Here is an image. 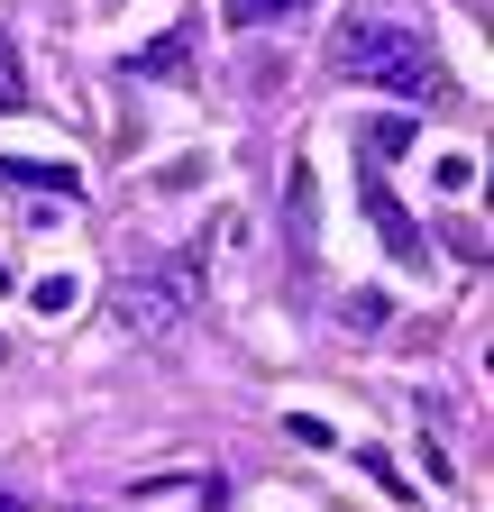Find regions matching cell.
<instances>
[{
    "label": "cell",
    "mask_w": 494,
    "mask_h": 512,
    "mask_svg": "<svg viewBox=\"0 0 494 512\" xmlns=\"http://www.w3.org/2000/svg\"><path fill=\"white\" fill-rule=\"evenodd\" d=\"M339 74L366 83V92H394V101L449 92V74H440V55H430V37H412L403 19H357V28L339 37Z\"/></svg>",
    "instance_id": "obj_1"
},
{
    "label": "cell",
    "mask_w": 494,
    "mask_h": 512,
    "mask_svg": "<svg viewBox=\"0 0 494 512\" xmlns=\"http://www.w3.org/2000/svg\"><path fill=\"white\" fill-rule=\"evenodd\" d=\"M193 302H202V266L193 256H147V266H129L110 284V330H129V339H147V330H174V320H193Z\"/></svg>",
    "instance_id": "obj_2"
},
{
    "label": "cell",
    "mask_w": 494,
    "mask_h": 512,
    "mask_svg": "<svg viewBox=\"0 0 494 512\" xmlns=\"http://www.w3.org/2000/svg\"><path fill=\"white\" fill-rule=\"evenodd\" d=\"M357 211H366V229L385 238V256H394V266H430V238H421V220L403 211V192H394L376 165H366V183H357Z\"/></svg>",
    "instance_id": "obj_3"
},
{
    "label": "cell",
    "mask_w": 494,
    "mask_h": 512,
    "mask_svg": "<svg viewBox=\"0 0 494 512\" xmlns=\"http://www.w3.org/2000/svg\"><path fill=\"white\" fill-rule=\"evenodd\" d=\"M0 183L37 192V202H83V174L74 165H46V156H0Z\"/></svg>",
    "instance_id": "obj_4"
},
{
    "label": "cell",
    "mask_w": 494,
    "mask_h": 512,
    "mask_svg": "<svg viewBox=\"0 0 494 512\" xmlns=\"http://www.w3.org/2000/svg\"><path fill=\"white\" fill-rule=\"evenodd\" d=\"M129 74H156V83H183V74H193V37H156V46H138V55H129Z\"/></svg>",
    "instance_id": "obj_5"
},
{
    "label": "cell",
    "mask_w": 494,
    "mask_h": 512,
    "mask_svg": "<svg viewBox=\"0 0 494 512\" xmlns=\"http://www.w3.org/2000/svg\"><path fill=\"white\" fill-rule=\"evenodd\" d=\"M293 10H312V0H220L229 28H266V19H293Z\"/></svg>",
    "instance_id": "obj_6"
},
{
    "label": "cell",
    "mask_w": 494,
    "mask_h": 512,
    "mask_svg": "<svg viewBox=\"0 0 494 512\" xmlns=\"http://www.w3.org/2000/svg\"><path fill=\"white\" fill-rule=\"evenodd\" d=\"M366 476H376V494H385V503H421V476H403L385 448H366Z\"/></svg>",
    "instance_id": "obj_7"
},
{
    "label": "cell",
    "mask_w": 494,
    "mask_h": 512,
    "mask_svg": "<svg viewBox=\"0 0 494 512\" xmlns=\"http://www.w3.org/2000/svg\"><path fill=\"white\" fill-rule=\"evenodd\" d=\"M403 147H412V119L403 110H385L376 128H366V156H403Z\"/></svg>",
    "instance_id": "obj_8"
},
{
    "label": "cell",
    "mask_w": 494,
    "mask_h": 512,
    "mask_svg": "<svg viewBox=\"0 0 494 512\" xmlns=\"http://www.w3.org/2000/svg\"><path fill=\"white\" fill-rule=\"evenodd\" d=\"M0 110H28V74H19V46L0 37Z\"/></svg>",
    "instance_id": "obj_9"
},
{
    "label": "cell",
    "mask_w": 494,
    "mask_h": 512,
    "mask_svg": "<svg viewBox=\"0 0 494 512\" xmlns=\"http://www.w3.org/2000/svg\"><path fill=\"white\" fill-rule=\"evenodd\" d=\"M28 302H37L46 320H55V311H74V275H37V284H28Z\"/></svg>",
    "instance_id": "obj_10"
},
{
    "label": "cell",
    "mask_w": 494,
    "mask_h": 512,
    "mask_svg": "<svg viewBox=\"0 0 494 512\" xmlns=\"http://www.w3.org/2000/svg\"><path fill=\"white\" fill-rule=\"evenodd\" d=\"M440 192H476V156H467V147L440 156Z\"/></svg>",
    "instance_id": "obj_11"
},
{
    "label": "cell",
    "mask_w": 494,
    "mask_h": 512,
    "mask_svg": "<svg viewBox=\"0 0 494 512\" xmlns=\"http://www.w3.org/2000/svg\"><path fill=\"white\" fill-rule=\"evenodd\" d=\"M385 311H394L385 293H348V320H357V330H376V320H385Z\"/></svg>",
    "instance_id": "obj_12"
},
{
    "label": "cell",
    "mask_w": 494,
    "mask_h": 512,
    "mask_svg": "<svg viewBox=\"0 0 494 512\" xmlns=\"http://www.w3.org/2000/svg\"><path fill=\"white\" fill-rule=\"evenodd\" d=\"M10 284H19V266H10V256H0V293H10Z\"/></svg>",
    "instance_id": "obj_13"
}]
</instances>
